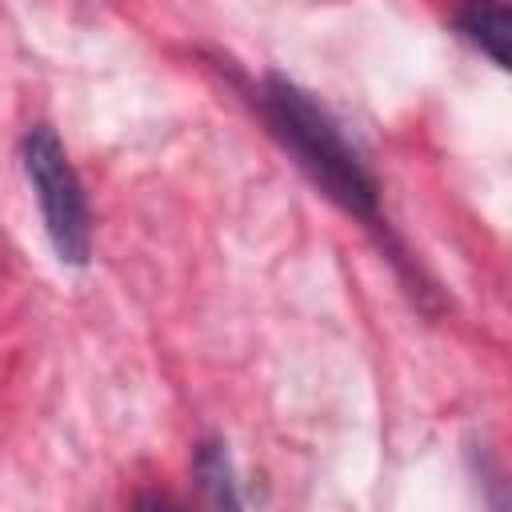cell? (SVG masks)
<instances>
[{"label": "cell", "mask_w": 512, "mask_h": 512, "mask_svg": "<svg viewBox=\"0 0 512 512\" xmlns=\"http://www.w3.org/2000/svg\"><path fill=\"white\" fill-rule=\"evenodd\" d=\"M256 112L296 168L348 216L376 224L380 220V184L352 140L340 132L332 112L304 92L296 80L268 72L256 88Z\"/></svg>", "instance_id": "cell-1"}, {"label": "cell", "mask_w": 512, "mask_h": 512, "mask_svg": "<svg viewBox=\"0 0 512 512\" xmlns=\"http://www.w3.org/2000/svg\"><path fill=\"white\" fill-rule=\"evenodd\" d=\"M20 164L36 192L52 252L60 256V264L84 268L92 256V212L60 136L48 124H32L20 140Z\"/></svg>", "instance_id": "cell-2"}, {"label": "cell", "mask_w": 512, "mask_h": 512, "mask_svg": "<svg viewBox=\"0 0 512 512\" xmlns=\"http://www.w3.org/2000/svg\"><path fill=\"white\" fill-rule=\"evenodd\" d=\"M192 484L200 496V512H244L240 488L220 440H200L192 452Z\"/></svg>", "instance_id": "cell-3"}, {"label": "cell", "mask_w": 512, "mask_h": 512, "mask_svg": "<svg viewBox=\"0 0 512 512\" xmlns=\"http://www.w3.org/2000/svg\"><path fill=\"white\" fill-rule=\"evenodd\" d=\"M456 36H464L472 48H480L496 68H508V24L512 8L508 4H472L448 16Z\"/></svg>", "instance_id": "cell-4"}, {"label": "cell", "mask_w": 512, "mask_h": 512, "mask_svg": "<svg viewBox=\"0 0 512 512\" xmlns=\"http://www.w3.org/2000/svg\"><path fill=\"white\" fill-rule=\"evenodd\" d=\"M128 512H188L180 500H172L168 492H156V488H144V492H136V500H132V508Z\"/></svg>", "instance_id": "cell-5"}]
</instances>
